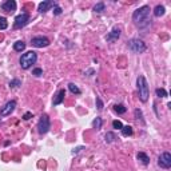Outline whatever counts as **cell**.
I'll return each mask as SVG.
<instances>
[{
  "label": "cell",
  "mask_w": 171,
  "mask_h": 171,
  "mask_svg": "<svg viewBox=\"0 0 171 171\" xmlns=\"http://www.w3.org/2000/svg\"><path fill=\"white\" fill-rule=\"evenodd\" d=\"M80 150H82V147H77V148H75L74 151H72V154H76L77 151H80Z\"/></svg>",
  "instance_id": "cell-32"
},
{
  "label": "cell",
  "mask_w": 171,
  "mask_h": 171,
  "mask_svg": "<svg viewBox=\"0 0 171 171\" xmlns=\"http://www.w3.org/2000/svg\"><path fill=\"white\" fill-rule=\"evenodd\" d=\"M31 44L36 48H43L50 44V40L45 36H36V37H32L31 39Z\"/></svg>",
  "instance_id": "cell-8"
},
{
  "label": "cell",
  "mask_w": 171,
  "mask_h": 171,
  "mask_svg": "<svg viewBox=\"0 0 171 171\" xmlns=\"http://www.w3.org/2000/svg\"><path fill=\"white\" fill-rule=\"evenodd\" d=\"M156 96H159V98H166L167 96V91L164 90V88H156Z\"/></svg>",
  "instance_id": "cell-22"
},
{
  "label": "cell",
  "mask_w": 171,
  "mask_h": 171,
  "mask_svg": "<svg viewBox=\"0 0 171 171\" xmlns=\"http://www.w3.org/2000/svg\"><path fill=\"white\" fill-rule=\"evenodd\" d=\"M96 107H98L99 111H102V110H103V102H102L100 98H96Z\"/></svg>",
  "instance_id": "cell-27"
},
{
  "label": "cell",
  "mask_w": 171,
  "mask_h": 171,
  "mask_svg": "<svg viewBox=\"0 0 171 171\" xmlns=\"http://www.w3.org/2000/svg\"><path fill=\"white\" fill-rule=\"evenodd\" d=\"M15 107H16V102L15 100L7 102V103L4 104V107H1V110H0V115H1V116H8V115H11L13 112Z\"/></svg>",
  "instance_id": "cell-9"
},
{
  "label": "cell",
  "mask_w": 171,
  "mask_h": 171,
  "mask_svg": "<svg viewBox=\"0 0 171 171\" xmlns=\"http://www.w3.org/2000/svg\"><path fill=\"white\" fill-rule=\"evenodd\" d=\"M29 21V15L27 12L24 13H20V15H18L15 18V23H13V27L15 28H23V27H26L27 24H28Z\"/></svg>",
  "instance_id": "cell-6"
},
{
  "label": "cell",
  "mask_w": 171,
  "mask_h": 171,
  "mask_svg": "<svg viewBox=\"0 0 171 171\" xmlns=\"http://www.w3.org/2000/svg\"><path fill=\"white\" fill-rule=\"evenodd\" d=\"M150 7L148 5H143V7L138 8L136 11H134L132 13V20L134 23H135L136 27H139V28H144V27H147L150 24V21H151V19H150Z\"/></svg>",
  "instance_id": "cell-1"
},
{
  "label": "cell",
  "mask_w": 171,
  "mask_h": 171,
  "mask_svg": "<svg viewBox=\"0 0 171 171\" xmlns=\"http://www.w3.org/2000/svg\"><path fill=\"white\" fill-rule=\"evenodd\" d=\"M31 118H32V112H26V114L23 115L24 120H28V119H31Z\"/></svg>",
  "instance_id": "cell-31"
},
{
  "label": "cell",
  "mask_w": 171,
  "mask_h": 171,
  "mask_svg": "<svg viewBox=\"0 0 171 171\" xmlns=\"http://www.w3.org/2000/svg\"><path fill=\"white\" fill-rule=\"evenodd\" d=\"M104 138H106V142H107V143H112V142L116 139V138H115V134H114V132H107Z\"/></svg>",
  "instance_id": "cell-21"
},
{
  "label": "cell",
  "mask_w": 171,
  "mask_h": 171,
  "mask_svg": "<svg viewBox=\"0 0 171 171\" xmlns=\"http://www.w3.org/2000/svg\"><path fill=\"white\" fill-rule=\"evenodd\" d=\"M13 50H15L16 52H21V51H24V50H26V43L21 42V40L16 42L15 44H13Z\"/></svg>",
  "instance_id": "cell-15"
},
{
  "label": "cell",
  "mask_w": 171,
  "mask_h": 171,
  "mask_svg": "<svg viewBox=\"0 0 171 171\" xmlns=\"http://www.w3.org/2000/svg\"><path fill=\"white\" fill-rule=\"evenodd\" d=\"M36 60H37L36 52H35V51H28V52L23 53V55L20 56V60H19V63H20V67L23 69H28L32 64L36 63Z\"/></svg>",
  "instance_id": "cell-3"
},
{
  "label": "cell",
  "mask_w": 171,
  "mask_h": 171,
  "mask_svg": "<svg viewBox=\"0 0 171 171\" xmlns=\"http://www.w3.org/2000/svg\"><path fill=\"white\" fill-rule=\"evenodd\" d=\"M158 163H159V166L163 168H170L171 167V154L167 151L160 154L159 159H158Z\"/></svg>",
  "instance_id": "cell-7"
},
{
  "label": "cell",
  "mask_w": 171,
  "mask_h": 171,
  "mask_svg": "<svg viewBox=\"0 0 171 171\" xmlns=\"http://www.w3.org/2000/svg\"><path fill=\"white\" fill-rule=\"evenodd\" d=\"M94 11H95L96 13H100L102 11H104V3H98V4H95V7H94Z\"/></svg>",
  "instance_id": "cell-23"
},
{
  "label": "cell",
  "mask_w": 171,
  "mask_h": 171,
  "mask_svg": "<svg viewBox=\"0 0 171 171\" xmlns=\"http://www.w3.org/2000/svg\"><path fill=\"white\" fill-rule=\"evenodd\" d=\"M128 48L135 53H142V52H144V51L147 50L144 42L140 40V39H131L130 42H128Z\"/></svg>",
  "instance_id": "cell-4"
},
{
  "label": "cell",
  "mask_w": 171,
  "mask_h": 171,
  "mask_svg": "<svg viewBox=\"0 0 171 171\" xmlns=\"http://www.w3.org/2000/svg\"><path fill=\"white\" fill-rule=\"evenodd\" d=\"M19 86H21V82L19 79H13V80H11V82H10V87L11 88H16V87H19Z\"/></svg>",
  "instance_id": "cell-24"
},
{
  "label": "cell",
  "mask_w": 171,
  "mask_h": 171,
  "mask_svg": "<svg viewBox=\"0 0 171 171\" xmlns=\"http://www.w3.org/2000/svg\"><path fill=\"white\" fill-rule=\"evenodd\" d=\"M55 5H56V3H53V1H43L39 4V12L44 13L45 11H48L51 7H55Z\"/></svg>",
  "instance_id": "cell-13"
},
{
  "label": "cell",
  "mask_w": 171,
  "mask_h": 171,
  "mask_svg": "<svg viewBox=\"0 0 171 171\" xmlns=\"http://www.w3.org/2000/svg\"><path fill=\"white\" fill-rule=\"evenodd\" d=\"M53 15H60L61 13V8L60 7H58V5H55V7H53Z\"/></svg>",
  "instance_id": "cell-30"
},
{
  "label": "cell",
  "mask_w": 171,
  "mask_h": 171,
  "mask_svg": "<svg viewBox=\"0 0 171 171\" xmlns=\"http://www.w3.org/2000/svg\"><path fill=\"white\" fill-rule=\"evenodd\" d=\"M8 27V23H7V19L5 18H0V29H5Z\"/></svg>",
  "instance_id": "cell-25"
},
{
  "label": "cell",
  "mask_w": 171,
  "mask_h": 171,
  "mask_svg": "<svg viewBox=\"0 0 171 171\" xmlns=\"http://www.w3.org/2000/svg\"><path fill=\"white\" fill-rule=\"evenodd\" d=\"M136 84H138V90H139V98L143 103H146L148 100L150 96V90H148V84H147V80L143 75H139L138 79H136Z\"/></svg>",
  "instance_id": "cell-2"
},
{
  "label": "cell",
  "mask_w": 171,
  "mask_h": 171,
  "mask_svg": "<svg viewBox=\"0 0 171 171\" xmlns=\"http://www.w3.org/2000/svg\"><path fill=\"white\" fill-rule=\"evenodd\" d=\"M32 74H34L35 76H42V75H43V69L42 68H35L34 71H32Z\"/></svg>",
  "instance_id": "cell-28"
},
{
  "label": "cell",
  "mask_w": 171,
  "mask_h": 171,
  "mask_svg": "<svg viewBox=\"0 0 171 171\" xmlns=\"http://www.w3.org/2000/svg\"><path fill=\"white\" fill-rule=\"evenodd\" d=\"M122 135L123 136H130V135H132V127H131V126H123V128L122 130Z\"/></svg>",
  "instance_id": "cell-17"
},
{
  "label": "cell",
  "mask_w": 171,
  "mask_h": 171,
  "mask_svg": "<svg viewBox=\"0 0 171 171\" xmlns=\"http://www.w3.org/2000/svg\"><path fill=\"white\" fill-rule=\"evenodd\" d=\"M1 10L8 13H12L16 11V1L15 0H7L1 4Z\"/></svg>",
  "instance_id": "cell-10"
},
{
  "label": "cell",
  "mask_w": 171,
  "mask_h": 171,
  "mask_svg": "<svg viewBox=\"0 0 171 171\" xmlns=\"http://www.w3.org/2000/svg\"><path fill=\"white\" fill-rule=\"evenodd\" d=\"M142 116H143V115H142V111H140V110H135V118H136V119H140V120H143V118H142Z\"/></svg>",
  "instance_id": "cell-29"
},
{
  "label": "cell",
  "mask_w": 171,
  "mask_h": 171,
  "mask_svg": "<svg viewBox=\"0 0 171 171\" xmlns=\"http://www.w3.org/2000/svg\"><path fill=\"white\" fill-rule=\"evenodd\" d=\"M136 158H138V160H140L143 164H148L150 163V158L147 154H144V152H138V155H136Z\"/></svg>",
  "instance_id": "cell-14"
},
{
  "label": "cell",
  "mask_w": 171,
  "mask_h": 171,
  "mask_svg": "<svg viewBox=\"0 0 171 171\" xmlns=\"http://www.w3.org/2000/svg\"><path fill=\"white\" fill-rule=\"evenodd\" d=\"M68 90L71 91V92L74 94V95H80V94H82L80 88L77 87L76 84H74V83H69V84H68Z\"/></svg>",
  "instance_id": "cell-16"
},
{
  "label": "cell",
  "mask_w": 171,
  "mask_h": 171,
  "mask_svg": "<svg viewBox=\"0 0 171 171\" xmlns=\"http://www.w3.org/2000/svg\"><path fill=\"white\" fill-rule=\"evenodd\" d=\"M164 12H166V10H164L163 5H156L155 10H154V15L158 16V18H159V16H163V15H164Z\"/></svg>",
  "instance_id": "cell-18"
},
{
  "label": "cell",
  "mask_w": 171,
  "mask_h": 171,
  "mask_svg": "<svg viewBox=\"0 0 171 171\" xmlns=\"http://www.w3.org/2000/svg\"><path fill=\"white\" fill-rule=\"evenodd\" d=\"M37 128H39V132L42 134H47L51 128V122H50V116L47 114H43L39 119V123H37Z\"/></svg>",
  "instance_id": "cell-5"
},
{
  "label": "cell",
  "mask_w": 171,
  "mask_h": 171,
  "mask_svg": "<svg viewBox=\"0 0 171 171\" xmlns=\"http://www.w3.org/2000/svg\"><path fill=\"white\" fill-rule=\"evenodd\" d=\"M114 110H115V112H116V114H124V112L127 111V108H126L123 104H115Z\"/></svg>",
  "instance_id": "cell-20"
},
{
  "label": "cell",
  "mask_w": 171,
  "mask_h": 171,
  "mask_svg": "<svg viewBox=\"0 0 171 171\" xmlns=\"http://www.w3.org/2000/svg\"><path fill=\"white\" fill-rule=\"evenodd\" d=\"M64 96H66V91H64V90H59L58 94H56V96L53 98L52 104H53V106L61 104V103H63V100H64Z\"/></svg>",
  "instance_id": "cell-12"
},
{
  "label": "cell",
  "mask_w": 171,
  "mask_h": 171,
  "mask_svg": "<svg viewBox=\"0 0 171 171\" xmlns=\"http://www.w3.org/2000/svg\"><path fill=\"white\" fill-rule=\"evenodd\" d=\"M102 124H103V120H102V118L96 116L95 119H94V122H92L94 128H96V130H99V128H102Z\"/></svg>",
  "instance_id": "cell-19"
},
{
  "label": "cell",
  "mask_w": 171,
  "mask_h": 171,
  "mask_svg": "<svg viewBox=\"0 0 171 171\" xmlns=\"http://www.w3.org/2000/svg\"><path fill=\"white\" fill-rule=\"evenodd\" d=\"M119 37H120V29L119 28H114L106 36V40H107V42H116Z\"/></svg>",
  "instance_id": "cell-11"
},
{
  "label": "cell",
  "mask_w": 171,
  "mask_h": 171,
  "mask_svg": "<svg viewBox=\"0 0 171 171\" xmlns=\"http://www.w3.org/2000/svg\"><path fill=\"white\" fill-rule=\"evenodd\" d=\"M112 127L116 128V130H122L123 124H122V122H120V120H114V122H112Z\"/></svg>",
  "instance_id": "cell-26"
}]
</instances>
